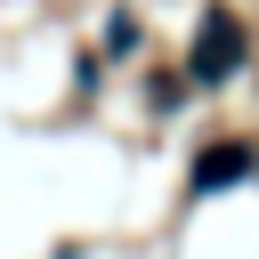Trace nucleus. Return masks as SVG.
Segmentation results:
<instances>
[{
	"mask_svg": "<svg viewBox=\"0 0 259 259\" xmlns=\"http://www.w3.org/2000/svg\"><path fill=\"white\" fill-rule=\"evenodd\" d=\"M186 65H194V81H227V73L243 65V24H235V8H210V16H202V49H194Z\"/></svg>",
	"mask_w": 259,
	"mask_h": 259,
	"instance_id": "f257e3e1",
	"label": "nucleus"
},
{
	"mask_svg": "<svg viewBox=\"0 0 259 259\" xmlns=\"http://www.w3.org/2000/svg\"><path fill=\"white\" fill-rule=\"evenodd\" d=\"M259 154L243 146V138H227V146H210V154H194V194H219V186H235L243 170H251Z\"/></svg>",
	"mask_w": 259,
	"mask_h": 259,
	"instance_id": "f03ea898",
	"label": "nucleus"
}]
</instances>
